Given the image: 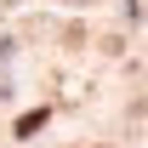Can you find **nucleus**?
I'll use <instances>...</instances> for the list:
<instances>
[{
	"mask_svg": "<svg viewBox=\"0 0 148 148\" xmlns=\"http://www.w3.org/2000/svg\"><path fill=\"white\" fill-rule=\"evenodd\" d=\"M40 125H46V108H34V114H23V120H17V137H34Z\"/></svg>",
	"mask_w": 148,
	"mask_h": 148,
	"instance_id": "nucleus-1",
	"label": "nucleus"
}]
</instances>
